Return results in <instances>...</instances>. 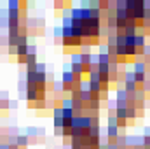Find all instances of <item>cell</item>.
Returning a JSON list of instances; mask_svg holds the SVG:
<instances>
[{
    "mask_svg": "<svg viewBox=\"0 0 150 149\" xmlns=\"http://www.w3.org/2000/svg\"><path fill=\"white\" fill-rule=\"evenodd\" d=\"M63 81H65V84H72V81H74V72H65V74H63Z\"/></svg>",
    "mask_w": 150,
    "mask_h": 149,
    "instance_id": "1",
    "label": "cell"
},
{
    "mask_svg": "<svg viewBox=\"0 0 150 149\" xmlns=\"http://www.w3.org/2000/svg\"><path fill=\"white\" fill-rule=\"evenodd\" d=\"M18 140H19V142H18V144H19V146H25V144H26V140H28V139H26V137H19V139H18Z\"/></svg>",
    "mask_w": 150,
    "mask_h": 149,
    "instance_id": "4",
    "label": "cell"
},
{
    "mask_svg": "<svg viewBox=\"0 0 150 149\" xmlns=\"http://www.w3.org/2000/svg\"><path fill=\"white\" fill-rule=\"evenodd\" d=\"M145 79V74H138V72H134V82L136 81H143Z\"/></svg>",
    "mask_w": 150,
    "mask_h": 149,
    "instance_id": "3",
    "label": "cell"
},
{
    "mask_svg": "<svg viewBox=\"0 0 150 149\" xmlns=\"http://www.w3.org/2000/svg\"><path fill=\"white\" fill-rule=\"evenodd\" d=\"M108 135H112V137L117 135V126H108Z\"/></svg>",
    "mask_w": 150,
    "mask_h": 149,
    "instance_id": "2",
    "label": "cell"
}]
</instances>
